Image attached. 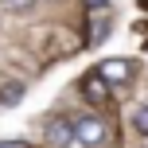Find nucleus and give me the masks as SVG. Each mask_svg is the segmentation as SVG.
Returning <instances> with one entry per match:
<instances>
[{
    "instance_id": "obj_2",
    "label": "nucleus",
    "mask_w": 148,
    "mask_h": 148,
    "mask_svg": "<svg viewBox=\"0 0 148 148\" xmlns=\"http://www.w3.org/2000/svg\"><path fill=\"white\" fill-rule=\"evenodd\" d=\"M43 144L47 148H70L74 144V121L66 113H55V117L43 125Z\"/></svg>"
},
{
    "instance_id": "obj_5",
    "label": "nucleus",
    "mask_w": 148,
    "mask_h": 148,
    "mask_svg": "<svg viewBox=\"0 0 148 148\" xmlns=\"http://www.w3.org/2000/svg\"><path fill=\"white\" fill-rule=\"evenodd\" d=\"M90 20H94V27H90V35H86V43H90V47H97V43H101L105 35H109V27H113V20H109V16H90Z\"/></svg>"
},
{
    "instance_id": "obj_9",
    "label": "nucleus",
    "mask_w": 148,
    "mask_h": 148,
    "mask_svg": "<svg viewBox=\"0 0 148 148\" xmlns=\"http://www.w3.org/2000/svg\"><path fill=\"white\" fill-rule=\"evenodd\" d=\"M8 8H16V12H27V8H31V0H8Z\"/></svg>"
},
{
    "instance_id": "obj_10",
    "label": "nucleus",
    "mask_w": 148,
    "mask_h": 148,
    "mask_svg": "<svg viewBox=\"0 0 148 148\" xmlns=\"http://www.w3.org/2000/svg\"><path fill=\"white\" fill-rule=\"evenodd\" d=\"M0 148H27L23 140H0Z\"/></svg>"
},
{
    "instance_id": "obj_1",
    "label": "nucleus",
    "mask_w": 148,
    "mask_h": 148,
    "mask_svg": "<svg viewBox=\"0 0 148 148\" xmlns=\"http://www.w3.org/2000/svg\"><path fill=\"white\" fill-rule=\"evenodd\" d=\"M113 140V125L101 117H94V113H82L78 121H74V144L82 148H105Z\"/></svg>"
},
{
    "instance_id": "obj_3",
    "label": "nucleus",
    "mask_w": 148,
    "mask_h": 148,
    "mask_svg": "<svg viewBox=\"0 0 148 148\" xmlns=\"http://www.w3.org/2000/svg\"><path fill=\"white\" fill-rule=\"evenodd\" d=\"M78 94L86 97L90 105H109V82H105L97 70H86L78 78Z\"/></svg>"
},
{
    "instance_id": "obj_4",
    "label": "nucleus",
    "mask_w": 148,
    "mask_h": 148,
    "mask_svg": "<svg viewBox=\"0 0 148 148\" xmlns=\"http://www.w3.org/2000/svg\"><path fill=\"white\" fill-rule=\"evenodd\" d=\"M97 74H101L109 86H129V82H133V62L129 59H105L101 66H97Z\"/></svg>"
},
{
    "instance_id": "obj_8",
    "label": "nucleus",
    "mask_w": 148,
    "mask_h": 148,
    "mask_svg": "<svg viewBox=\"0 0 148 148\" xmlns=\"http://www.w3.org/2000/svg\"><path fill=\"white\" fill-rule=\"evenodd\" d=\"M82 4H86V12H90V16H94V12H97V8H105V4H109V0H82Z\"/></svg>"
},
{
    "instance_id": "obj_6",
    "label": "nucleus",
    "mask_w": 148,
    "mask_h": 148,
    "mask_svg": "<svg viewBox=\"0 0 148 148\" xmlns=\"http://www.w3.org/2000/svg\"><path fill=\"white\" fill-rule=\"evenodd\" d=\"M23 101V82H4L0 90V105H20Z\"/></svg>"
},
{
    "instance_id": "obj_7",
    "label": "nucleus",
    "mask_w": 148,
    "mask_h": 148,
    "mask_svg": "<svg viewBox=\"0 0 148 148\" xmlns=\"http://www.w3.org/2000/svg\"><path fill=\"white\" fill-rule=\"evenodd\" d=\"M133 129H136L140 136H148V101H144V105H136V109H133Z\"/></svg>"
}]
</instances>
